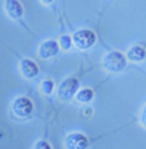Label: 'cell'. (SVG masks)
I'll return each instance as SVG.
<instances>
[{
    "instance_id": "obj_1",
    "label": "cell",
    "mask_w": 146,
    "mask_h": 149,
    "mask_svg": "<svg viewBox=\"0 0 146 149\" xmlns=\"http://www.w3.org/2000/svg\"><path fill=\"white\" fill-rule=\"evenodd\" d=\"M102 63H103V68L108 72H110V73H119V72H122L126 68L128 59H126V56L123 53L113 50V52H109L108 55L103 57Z\"/></svg>"
},
{
    "instance_id": "obj_2",
    "label": "cell",
    "mask_w": 146,
    "mask_h": 149,
    "mask_svg": "<svg viewBox=\"0 0 146 149\" xmlns=\"http://www.w3.org/2000/svg\"><path fill=\"white\" fill-rule=\"evenodd\" d=\"M12 111L15 113V116L19 119H26L29 118L32 113H33V103L29 97H16L13 100V105H12Z\"/></svg>"
},
{
    "instance_id": "obj_3",
    "label": "cell",
    "mask_w": 146,
    "mask_h": 149,
    "mask_svg": "<svg viewBox=\"0 0 146 149\" xmlns=\"http://www.w3.org/2000/svg\"><path fill=\"white\" fill-rule=\"evenodd\" d=\"M72 42L79 49H89L96 42V35L89 29H82L73 35Z\"/></svg>"
},
{
    "instance_id": "obj_4",
    "label": "cell",
    "mask_w": 146,
    "mask_h": 149,
    "mask_svg": "<svg viewBox=\"0 0 146 149\" xmlns=\"http://www.w3.org/2000/svg\"><path fill=\"white\" fill-rule=\"evenodd\" d=\"M77 89H79V80L76 77H67L60 83L57 95L62 100H69L77 93Z\"/></svg>"
},
{
    "instance_id": "obj_5",
    "label": "cell",
    "mask_w": 146,
    "mask_h": 149,
    "mask_svg": "<svg viewBox=\"0 0 146 149\" xmlns=\"http://www.w3.org/2000/svg\"><path fill=\"white\" fill-rule=\"evenodd\" d=\"M65 145L67 149H86L89 145V139L83 135V133H70L66 141H65Z\"/></svg>"
},
{
    "instance_id": "obj_6",
    "label": "cell",
    "mask_w": 146,
    "mask_h": 149,
    "mask_svg": "<svg viewBox=\"0 0 146 149\" xmlns=\"http://www.w3.org/2000/svg\"><path fill=\"white\" fill-rule=\"evenodd\" d=\"M57 53H59V43L56 40H46L39 47V55H40V57H43V59L53 57Z\"/></svg>"
},
{
    "instance_id": "obj_7",
    "label": "cell",
    "mask_w": 146,
    "mask_h": 149,
    "mask_svg": "<svg viewBox=\"0 0 146 149\" xmlns=\"http://www.w3.org/2000/svg\"><path fill=\"white\" fill-rule=\"evenodd\" d=\"M20 70H22L23 76L27 77V79H33V77H36L37 73H39L37 65L33 60H30V59L22 60V63H20Z\"/></svg>"
},
{
    "instance_id": "obj_8",
    "label": "cell",
    "mask_w": 146,
    "mask_h": 149,
    "mask_svg": "<svg viewBox=\"0 0 146 149\" xmlns=\"http://www.w3.org/2000/svg\"><path fill=\"white\" fill-rule=\"evenodd\" d=\"M6 12L12 19H19L23 16V6L16 0H9L4 3Z\"/></svg>"
},
{
    "instance_id": "obj_9",
    "label": "cell",
    "mask_w": 146,
    "mask_h": 149,
    "mask_svg": "<svg viewBox=\"0 0 146 149\" xmlns=\"http://www.w3.org/2000/svg\"><path fill=\"white\" fill-rule=\"evenodd\" d=\"M126 59L132 60V62H142L146 59V50L145 47L139 46V45H135L132 46L126 53Z\"/></svg>"
},
{
    "instance_id": "obj_10",
    "label": "cell",
    "mask_w": 146,
    "mask_h": 149,
    "mask_svg": "<svg viewBox=\"0 0 146 149\" xmlns=\"http://www.w3.org/2000/svg\"><path fill=\"white\" fill-rule=\"evenodd\" d=\"M76 99L79 102H82V103H88V102H90L92 99H93V91L88 89V88L80 89L79 92L76 93Z\"/></svg>"
},
{
    "instance_id": "obj_11",
    "label": "cell",
    "mask_w": 146,
    "mask_h": 149,
    "mask_svg": "<svg viewBox=\"0 0 146 149\" xmlns=\"http://www.w3.org/2000/svg\"><path fill=\"white\" fill-rule=\"evenodd\" d=\"M40 89H42V92L44 93V95H50V93L53 92V89H55V83L52 80H49V79L47 80H43Z\"/></svg>"
},
{
    "instance_id": "obj_12",
    "label": "cell",
    "mask_w": 146,
    "mask_h": 149,
    "mask_svg": "<svg viewBox=\"0 0 146 149\" xmlns=\"http://www.w3.org/2000/svg\"><path fill=\"white\" fill-rule=\"evenodd\" d=\"M60 46L65 49V50H67V49H70V46H72V37L70 36H62L60 37Z\"/></svg>"
},
{
    "instance_id": "obj_13",
    "label": "cell",
    "mask_w": 146,
    "mask_h": 149,
    "mask_svg": "<svg viewBox=\"0 0 146 149\" xmlns=\"http://www.w3.org/2000/svg\"><path fill=\"white\" fill-rule=\"evenodd\" d=\"M35 149H52V148H50V145L46 141H39L35 145Z\"/></svg>"
},
{
    "instance_id": "obj_14",
    "label": "cell",
    "mask_w": 146,
    "mask_h": 149,
    "mask_svg": "<svg viewBox=\"0 0 146 149\" xmlns=\"http://www.w3.org/2000/svg\"><path fill=\"white\" fill-rule=\"evenodd\" d=\"M140 123H142V126H145L146 128V105L142 108V111H140Z\"/></svg>"
},
{
    "instance_id": "obj_15",
    "label": "cell",
    "mask_w": 146,
    "mask_h": 149,
    "mask_svg": "<svg viewBox=\"0 0 146 149\" xmlns=\"http://www.w3.org/2000/svg\"><path fill=\"white\" fill-rule=\"evenodd\" d=\"M85 113L86 115H92V109L90 108H85Z\"/></svg>"
}]
</instances>
